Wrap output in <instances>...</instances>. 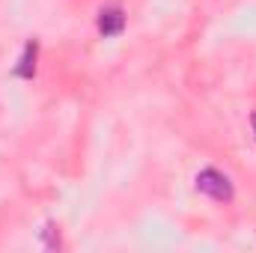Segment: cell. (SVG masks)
<instances>
[{
	"label": "cell",
	"instance_id": "cell-1",
	"mask_svg": "<svg viewBox=\"0 0 256 253\" xmlns=\"http://www.w3.org/2000/svg\"><path fill=\"white\" fill-rule=\"evenodd\" d=\"M194 185L200 194H206L208 200H214V202H230L232 200V182H230V176L226 173H220V170H214V167H206V170H200L196 173V179H194Z\"/></svg>",
	"mask_w": 256,
	"mask_h": 253
},
{
	"label": "cell",
	"instance_id": "cell-2",
	"mask_svg": "<svg viewBox=\"0 0 256 253\" xmlns=\"http://www.w3.org/2000/svg\"><path fill=\"white\" fill-rule=\"evenodd\" d=\"M96 24H98V33H102L104 39H116V36H122V30H126V12H122L120 6H104V9H98Z\"/></svg>",
	"mask_w": 256,
	"mask_h": 253
},
{
	"label": "cell",
	"instance_id": "cell-3",
	"mask_svg": "<svg viewBox=\"0 0 256 253\" xmlns=\"http://www.w3.org/2000/svg\"><path fill=\"white\" fill-rule=\"evenodd\" d=\"M36 57H39V42H36V39H30V42L24 45V54H21L18 66H15V78L30 80V78L36 74Z\"/></svg>",
	"mask_w": 256,
	"mask_h": 253
},
{
	"label": "cell",
	"instance_id": "cell-4",
	"mask_svg": "<svg viewBox=\"0 0 256 253\" xmlns=\"http://www.w3.org/2000/svg\"><path fill=\"white\" fill-rule=\"evenodd\" d=\"M45 244L48 248H60V232L54 230V224H48V230H45Z\"/></svg>",
	"mask_w": 256,
	"mask_h": 253
},
{
	"label": "cell",
	"instance_id": "cell-5",
	"mask_svg": "<svg viewBox=\"0 0 256 253\" xmlns=\"http://www.w3.org/2000/svg\"><path fill=\"white\" fill-rule=\"evenodd\" d=\"M250 122H254V134H256V114H254V120H250Z\"/></svg>",
	"mask_w": 256,
	"mask_h": 253
}]
</instances>
